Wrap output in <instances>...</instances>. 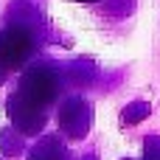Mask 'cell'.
I'll list each match as a JSON object with an SVG mask.
<instances>
[{"label": "cell", "instance_id": "cell-2", "mask_svg": "<svg viewBox=\"0 0 160 160\" xmlns=\"http://www.w3.org/2000/svg\"><path fill=\"white\" fill-rule=\"evenodd\" d=\"M17 93H22L25 98H31L39 107H48L62 93V73L53 65H34L22 73Z\"/></svg>", "mask_w": 160, "mask_h": 160}, {"label": "cell", "instance_id": "cell-1", "mask_svg": "<svg viewBox=\"0 0 160 160\" xmlns=\"http://www.w3.org/2000/svg\"><path fill=\"white\" fill-rule=\"evenodd\" d=\"M37 42H39V34H37L34 22H28V20L8 22L0 31V65L6 70L22 68L31 59V53L37 51Z\"/></svg>", "mask_w": 160, "mask_h": 160}, {"label": "cell", "instance_id": "cell-7", "mask_svg": "<svg viewBox=\"0 0 160 160\" xmlns=\"http://www.w3.org/2000/svg\"><path fill=\"white\" fill-rule=\"evenodd\" d=\"M149 112H152V107H149L146 101H132V104H129V107L121 112V121L132 127V124H141V121H143Z\"/></svg>", "mask_w": 160, "mask_h": 160}, {"label": "cell", "instance_id": "cell-10", "mask_svg": "<svg viewBox=\"0 0 160 160\" xmlns=\"http://www.w3.org/2000/svg\"><path fill=\"white\" fill-rule=\"evenodd\" d=\"M82 3H96V0H82Z\"/></svg>", "mask_w": 160, "mask_h": 160}, {"label": "cell", "instance_id": "cell-4", "mask_svg": "<svg viewBox=\"0 0 160 160\" xmlns=\"http://www.w3.org/2000/svg\"><path fill=\"white\" fill-rule=\"evenodd\" d=\"M6 110H8V118H11V124H14L17 132H22V135H39L45 129V121H48L45 107L34 104L22 93H14L6 101Z\"/></svg>", "mask_w": 160, "mask_h": 160}, {"label": "cell", "instance_id": "cell-6", "mask_svg": "<svg viewBox=\"0 0 160 160\" xmlns=\"http://www.w3.org/2000/svg\"><path fill=\"white\" fill-rule=\"evenodd\" d=\"M0 152L8 158L20 155L22 152V132L14 135V129H0Z\"/></svg>", "mask_w": 160, "mask_h": 160}, {"label": "cell", "instance_id": "cell-5", "mask_svg": "<svg viewBox=\"0 0 160 160\" xmlns=\"http://www.w3.org/2000/svg\"><path fill=\"white\" fill-rule=\"evenodd\" d=\"M28 160H68V149L56 135H45L28 149Z\"/></svg>", "mask_w": 160, "mask_h": 160}, {"label": "cell", "instance_id": "cell-8", "mask_svg": "<svg viewBox=\"0 0 160 160\" xmlns=\"http://www.w3.org/2000/svg\"><path fill=\"white\" fill-rule=\"evenodd\" d=\"M143 160H160V138L149 135L143 141Z\"/></svg>", "mask_w": 160, "mask_h": 160}, {"label": "cell", "instance_id": "cell-3", "mask_svg": "<svg viewBox=\"0 0 160 160\" xmlns=\"http://www.w3.org/2000/svg\"><path fill=\"white\" fill-rule=\"evenodd\" d=\"M56 124H59V132L70 141H82L87 132H90V124H93V107L87 98L82 96H70L59 104V112H56Z\"/></svg>", "mask_w": 160, "mask_h": 160}, {"label": "cell", "instance_id": "cell-9", "mask_svg": "<svg viewBox=\"0 0 160 160\" xmlns=\"http://www.w3.org/2000/svg\"><path fill=\"white\" fill-rule=\"evenodd\" d=\"M6 73H8V70H6V68H3V65H0V84H3V82H6Z\"/></svg>", "mask_w": 160, "mask_h": 160}]
</instances>
